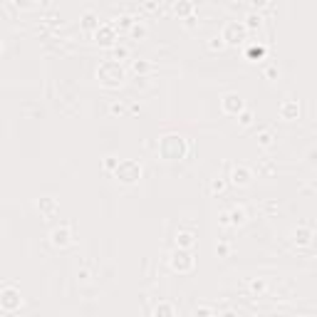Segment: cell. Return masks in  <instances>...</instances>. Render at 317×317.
Listing matches in <instances>:
<instances>
[{"instance_id":"obj_16","label":"cell","mask_w":317,"mask_h":317,"mask_svg":"<svg viewBox=\"0 0 317 317\" xmlns=\"http://www.w3.org/2000/svg\"><path fill=\"white\" fill-rule=\"evenodd\" d=\"M295 241H297L300 246H307V243L312 241V230H310V228H297V230H295Z\"/></svg>"},{"instance_id":"obj_24","label":"cell","mask_w":317,"mask_h":317,"mask_svg":"<svg viewBox=\"0 0 317 317\" xmlns=\"http://www.w3.org/2000/svg\"><path fill=\"white\" fill-rule=\"evenodd\" d=\"M223 188H226V183H223V181H213V183H211V191H213V193H221Z\"/></svg>"},{"instance_id":"obj_20","label":"cell","mask_w":317,"mask_h":317,"mask_svg":"<svg viewBox=\"0 0 317 317\" xmlns=\"http://www.w3.org/2000/svg\"><path fill=\"white\" fill-rule=\"evenodd\" d=\"M258 141H260V146H270V144H272V134H270V132H260V134H258Z\"/></svg>"},{"instance_id":"obj_18","label":"cell","mask_w":317,"mask_h":317,"mask_svg":"<svg viewBox=\"0 0 317 317\" xmlns=\"http://www.w3.org/2000/svg\"><path fill=\"white\" fill-rule=\"evenodd\" d=\"M260 23H263V20H260V15L250 13V15H248V23H246V27H248V30H255V27H260Z\"/></svg>"},{"instance_id":"obj_27","label":"cell","mask_w":317,"mask_h":317,"mask_svg":"<svg viewBox=\"0 0 317 317\" xmlns=\"http://www.w3.org/2000/svg\"><path fill=\"white\" fill-rule=\"evenodd\" d=\"M223 45H226V43H223V37H213V43H211V50H216V47L221 50Z\"/></svg>"},{"instance_id":"obj_2","label":"cell","mask_w":317,"mask_h":317,"mask_svg":"<svg viewBox=\"0 0 317 317\" xmlns=\"http://www.w3.org/2000/svg\"><path fill=\"white\" fill-rule=\"evenodd\" d=\"M97 77H99V82L104 87H119V85L124 82V67L119 65L116 60H107V62L99 65Z\"/></svg>"},{"instance_id":"obj_7","label":"cell","mask_w":317,"mask_h":317,"mask_svg":"<svg viewBox=\"0 0 317 317\" xmlns=\"http://www.w3.org/2000/svg\"><path fill=\"white\" fill-rule=\"evenodd\" d=\"M50 243H52L55 248H65V246H69V243H72V228H69L67 223L52 228V233H50Z\"/></svg>"},{"instance_id":"obj_26","label":"cell","mask_w":317,"mask_h":317,"mask_svg":"<svg viewBox=\"0 0 317 317\" xmlns=\"http://www.w3.org/2000/svg\"><path fill=\"white\" fill-rule=\"evenodd\" d=\"M250 5H253V8H268L270 0H250Z\"/></svg>"},{"instance_id":"obj_29","label":"cell","mask_w":317,"mask_h":317,"mask_svg":"<svg viewBox=\"0 0 317 317\" xmlns=\"http://www.w3.org/2000/svg\"><path fill=\"white\" fill-rule=\"evenodd\" d=\"M213 310H208V307H196V315H211Z\"/></svg>"},{"instance_id":"obj_17","label":"cell","mask_w":317,"mask_h":317,"mask_svg":"<svg viewBox=\"0 0 317 317\" xmlns=\"http://www.w3.org/2000/svg\"><path fill=\"white\" fill-rule=\"evenodd\" d=\"M191 0H179V3L174 5V13L176 15H181V18H186V15H191Z\"/></svg>"},{"instance_id":"obj_11","label":"cell","mask_w":317,"mask_h":317,"mask_svg":"<svg viewBox=\"0 0 317 317\" xmlns=\"http://www.w3.org/2000/svg\"><path fill=\"white\" fill-rule=\"evenodd\" d=\"M37 211L45 213V216H52V213L57 211V201H55V198H50V196L40 198V201H37Z\"/></svg>"},{"instance_id":"obj_15","label":"cell","mask_w":317,"mask_h":317,"mask_svg":"<svg viewBox=\"0 0 317 317\" xmlns=\"http://www.w3.org/2000/svg\"><path fill=\"white\" fill-rule=\"evenodd\" d=\"M248 60H253V62H260V60H265V47L263 45H253V47H248Z\"/></svg>"},{"instance_id":"obj_8","label":"cell","mask_w":317,"mask_h":317,"mask_svg":"<svg viewBox=\"0 0 317 317\" xmlns=\"http://www.w3.org/2000/svg\"><path fill=\"white\" fill-rule=\"evenodd\" d=\"M221 109H223L226 114H230V116H238V114L246 109V104H243V99L238 97L235 92H228V94L221 99Z\"/></svg>"},{"instance_id":"obj_9","label":"cell","mask_w":317,"mask_h":317,"mask_svg":"<svg viewBox=\"0 0 317 317\" xmlns=\"http://www.w3.org/2000/svg\"><path fill=\"white\" fill-rule=\"evenodd\" d=\"M253 179H255L253 171H250L248 166H243V164H238V166L230 169V183H233V186H250Z\"/></svg>"},{"instance_id":"obj_32","label":"cell","mask_w":317,"mask_h":317,"mask_svg":"<svg viewBox=\"0 0 317 317\" xmlns=\"http://www.w3.org/2000/svg\"><path fill=\"white\" fill-rule=\"evenodd\" d=\"M0 52H3V43H0Z\"/></svg>"},{"instance_id":"obj_12","label":"cell","mask_w":317,"mask_h":317,"mask_svg":"<svg viewBox=\"0 0 317 317\" xmlns=\"http://www.w3.org/2000/svg\"><path fill=\"white\" fill-rule=\"evenodd\" d=\"M97 40L102 45H112L114 43V27L112 25H99L97 27Z\"/></svg>"},{"instance_id":"obj_1","label":"cell","mask_w":317,"mask_h":317,"mask_svg":"<svg viewBox=\"0 0 317 317\" xmlns=\"http://www.w3.org/2000/svg\"><path fill=\"white\" fill-rule=\"evenodd\" d=\"M158 154H161V158H166V161L183 158L188 154V141L181 134H166L158 141Z\"/></svg>"},{"instance_id":"obj_3","label":"cell","mask_w":317,"mask_h":317,"mask_svg":"<svg viewBox=\"0 0 317 317\" xmlns=\"http://www.w3.org/2000/svg\"><path fill=\"white\" fill-rule=\"evenodd\" d=\"M114 176L122 181V183L132 186V183H136V181L141 179V164H139V161H132V158H124V161L116 164Z\"/></svg>"},{"instance_id":"obj_30","label":"cell","mask_w":317,"mask_h":317,"mask_svg":"<svg viewBox=\"0 0 317 317\" xmlns=\"http://www.w3.org/2000/svg\"><path fill=\"white\" fill-rule=\"evenodd\" d=\"M216 253H221V255H226V253H228V246H218V248H216Z\"/></svg>"},{"instance_id":"obj_21","label":"cell","mask_w":317,"mask_h":317,"mask_svg":"<svg viewBox=\"0 0 317 317\" xmlns=\"http://www.w3.org/2000/svg\"><path fill=\"white\" fill-rule=\"evenodd\" d=\"M238 119H241V124H243V127H248V124H250V122H253V114H250V112H246V109H243V112H241V114H238Z\"/></svg>"},{"instance_id":"obj_19","label":"cell","mask_w":317,"mask_h":317,"mask_svg":"<svg viewBox=\"0 0 317 317\" xmlns=\"http://www.w3.org/2000/svg\"><path fill=\"white\" fill-rule=\"evenodd\" d=\"M154 315H174V307L166 305V302H161V305H156V307H154Z\"/></svg>"},{"instance_id":"obj_31","label":"cell","mask_w":317,"mask_h":317,"mask_svg":"<svg viewBox=\"0 0 317 317\" xmlns=\"http://www.w3.org/2000/svg\"><path fill=\"white\" fill-rule=\"evenodd\" d=\"M85 25H87V27H92V25H94V18H92V15H87V20H85Z\"/></svg>"},{"instance_id":"obj_5","label":"cell","mask_w":317,"mask_h":317,"mask_svg":"<svg viewBox=\"0 0 317 317\" xmlns=\"http://www.w3.org/2000/svg\"><path fill=\"white\" fill-rule=\"evenodd\" d=\"M246 35H248V27L243 23H228L221 32L223 43H228V45H238L241 40H246Z\"/></svg>"},{"instance_id":"obj_6","label":"cell","mask_w":317,"mask_h":317,"mask_svg":"<svg viewBox=\"0 0 317 317\" xmlns=\"http://www.w3.org/2000/svg\"><path fill=\"white\" fill-rule=\"evenodd\" d=\"M23 305V297L15 288H3L0 290V307H3L5 312H15L18 307Z\"/></svg>"},{"instance_id":"obj_22","label":"cell","mask_w":317,"mask_h":317,"mask_svg":"<svg viewBox=\"0 0 317 317\" xmlns=\"http://www.w3.org/2000/svg\"><path fill=\"white\" fill-rule=\"evenodd\" d=\"M116 164H119V158H114V156H107V158H104V169H109V171H114Z\"/></svg>"},{"instance_id":"obj_4","label":"cell","mask_w":317,"mask_h":317,"mask_svg":"<svg viewBox=\"0 0 317 317\" xmlns=\"http://www.w3.org/2000/svg\"><path fill=\"white\" fill-rule=\"evenodd\" d=\"M193 265H196V258H193V253L188 248H176L171 253V268L176 272H191Z\"/></svg>"},{"instance_id":"obj_10","label":"cell","mask_w":317,"mask_h":317,"mask_svg":"<svg viewBox=\"0 0 317 317\" xmlns=\"http://www.w3.org/2000/svg\"><path fill=\"white\" fill-rule=\"evenodd\" d=\"M280 116L283 119H297L300 116V102L297 99H285L280 104Z\"/></svg>"},{"instance_id":"obj_13","label":"cell","mask_w":317,"mask_h":317,"mask_svg":"<svg viewBox=\"0 0 317 317\" xmlns=\"http://www.w3.org/2000/svg\"><path fill=\"white\" fill-rule=\"evenodd\" d=\"M248 221V213H246V208L243 206H235V208H230V213H228V223H233V226H241V223H246Z\"/></svg>"},{"instance_id":"obj_14","label":"cell","mask_w":317,"mask_h":317,"mask_svg":"<svg viewBox=\"0 0 317 317\" xmlns=\"http://www.w3.org/2000/svg\"><path fill=\"white\" fill-rule=\"evenodd\" d=\"M193 243H196V235L191 230H179L176 233V246L179 248H191Z\"/></svg>"},{"instance_id":"obj_23","label":"cell","mask_w":317,"mask_h":317,"mask_svg":"<svg viewBox=\"0 0 317 317\" xmlns=\"http://www.w3.org/2000/svg\"><path fill=\"white\" fill-rule=\"evenodd\" d=\"M277 74H280V72H277V67H265V79H275Z\"/></svg>"},{"instance_id":"obj_28","label":"cell","mask_w":317,"mask_h":317,"mask_svg":"<svg viewBox=\"0 0 317 317\" xmlns=\"http://www.w3.org/2000/svg\"><path fill=\"white\" fill-rule=\"evenodd\" d=\"M134 69H136V72H146L149 65H146V62H134Z\"/></svg>"},{"instance_id":"obj_25","label":"cell","mask_w":317,"mask_h":317,"mask_svg":"<svg viewBox=\"0 0 317 317\" xmlns=\"http://www.w3.org/2000/svg\"><path fill=\"white\" fill-rule=\"evenodd\" d=\"M250 290H253V293H263V290H265V283L255 280V283H250Z\"/></svg>"}]
</instances>
